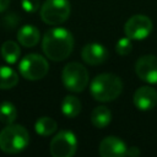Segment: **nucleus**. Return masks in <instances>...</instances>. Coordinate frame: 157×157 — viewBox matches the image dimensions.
Listing matches in <instances>:
<instances>
[{
  "instance_id": "1",
  "label": "nucleus",
  "mask_w": 157,
  "mask_h": 157,
  "mask_svg": "<svg viewBox=\"0 0 157 157\" xmlns=\"http://www.w3.org/2000/svg\"><path fill=\"white\" fill-rule=\"evenodd\" d=\"M42 49L48 59L53 61H63L74 49V37L66 28H50L43 36Z\"/></svg>"
},
{
  "instance_id": "2",
  "label": "nucleus",
  "mask_w": 157,
  "mask_h": 157,
  "mask_svg": "<svg viewBox=\"0 0 157 157\" xmlns=\"http://www.w3.org/2000/svg\"><path fill=\"white\" fill-rule=\"evenodd\" d=\"M90 91L96 101L112 102L120 96L123 91V82L120 77L114 74H101L91 82Z\"/></svg>"
},
{
  "instance_id": "3",
  "label": "nucleus",
  "mask_w": 157,
  "mask_h": 157,
  "mask_svg": "<svg viewBox=\"0 0 157 157\" xmlns=\"http://www.w3.org/2000/svg\"><path fill=\"white\" fill-rule=\"evenodd\" d=\"M29 142L27 129L18 124H9L0 131V150L5 153H18L23 151Z\"/></svg>"
},
{
  "instance_id": "4",
  "label": "nucleus",
  "mask_w": 157,
  "mask_h": 157,
  "mask_svg": "<svg viewBox=\"0 0 157 157\" xmlns=\"http://www.w3.org/2000/svg\"><path fill=\"white\" fill-rule=\"evenodd\" d=\"M88 71L87 69L77 63V61H71L65 65L61 72V80L64 86L71 91V92H82L87 85H88Z\"/></svg>"
},
{
  "instance_id": "5",
  "label": "nucleus",
  "mask_w": 157,
  "mask_h": 157,
  "mask_svg": "<svg viewBox=\"0 0 157 157\" xmlns=\"http://www.w3.org/2000/svg\"><path fill=\"white\" fill-rule=\"evenodd\" d=\"M70 10L69 0H45L40 6V18L47 25L56 26L69 18Z\"/></svg>"
},
{
  "instance_id": "6",
  "label": "nucleus",
  "mask_w": 157,
  "mask_h": 157,
  "mask_svg": "<svg viewBox=\"0 0 157 157\" xmlns=\"http://www.w3.org/2000/svg\"><path fill=\"white\" fill-rule=\"evenodd\" d=\"M20 74L29 81H37L43 78L49 70L47 59L39 54H27L18 65Z\"/></svg>"
},
{
  "instance_id": "7",
  "label": "nucleus",
  "mask_w": 157,
  "mask_h": 157,
  "mask_svg": "<svg viewBox=\"0 0 157 157\" xmlns=\"http://www.w3.org/2000/svg\"><path fill=\"white\" fill-rule=\"evenodd\" d=\"M49 150L53 157H72L77 150V140L72 131L61 130L50 141Z\"/></svg>"
},
{
  "instance_id": "8",
  "label": "nucleus",
  "mask_w": 157,
  "mask_h": 157,
  "mask_svg": "<svg viewBox=\"0 0 157 157\" xmlns=\"http://www.w3.org/2000/svg\"><path fill=\"white\" fill-rule=\"evenodd\" d=\"M153 25L150 17L145 15H134L124 25V33L130 39L142 40L150 36Z\"/></svg>"
},
{
  "instance_id": "9",
  "label": "nucleus",
  "mask_w": 157,
  "mask_h": 157,
  "mask_svg": "<svg viewBox=\"0 0 157 157\" xmlns=\"http://www.w3.org/2000/svg\"><path fill=\"white\" fill-rule=\"evenodd\" d=\"M137 77L147 83H157V56L148 54L142 55L135 64Z\"/></svg>"
},
{
  "instance_id": "10",
  "label": "nucleus",
  "mask_w": 157,
  "mask_h": 157,
  "mask_svg": "<svg viewBox=\"0 0 157 157\" xmlns=\"http://www.w3.org/2000/svg\"><path fill=\"white\" fill-rule=\"evenodd\" d=\"M126 145L117 136L104 137L98 147V152L102 157H121L126 156Z\"/></svg>"
},
{
  "instance_id": "11",
  "label": "nucleus",
  "mask_w": 157,
  "mask_h": 157,
  "mask_svg": "<svg viewBox=\"0 0 157 157\" xmlns=\"http://www.w3.org/2000/svg\"><path fill=\"white\" fill-rule=\"evenodd\" d=\"M134 104L140 110H151L157 104V91L150 86L137 88L132 97Z\"/></svg>"
},
{
  "instance_id": "12",
  "label": "nucleus",
  "mask_w": 157,
  "mask_h": 157,
  "mask_svg": "<svg viewBox=\"0 0 157 157\" xmlns=\"http://www.w3.org/2000/svg\"><path fill=\"white\" fill-rule=\"evenodd\" d=\"M108 50L99 43H88L81 50L83 61L88 65H101L108 59Z\"/></svg>"
},
{
  "instance_id": "13",
  "label": "nucleus",
  "mask_w": 157,
  "mask_h": 157,
  "mask_svg": "<svg viewBox=\"0 0 157 157\" xmlns=\"http://www.w3.org/2000/svg\"><path fill=\"white\" fill-rule=\"evenodd\" d=\"M40 39V33L37 27L32 25H25L22 26L17 32V40L21 45L31 48L34 47Z\"/></svg>"
},
{
  "instance_id": "14",
  "label": "nucleus",
  "mask_w": 157,
  "mask_h": 157,
  "mask_svg": "<svg viewBox=\"0 0 157 157\" xmlns=\"http://www.w3.org/2000/svg\"><path fill=\"white\" fill-rule=\"evenodd\" d=\"M110 120H112V113L107 107L99 105V107H97V108H94L92 110L91 121L96 128L103 129L107 125H109Z\"/></svg>"
},
{
  "instance_id": "15",
  "label": "nucleus",
  "mask_w": 157,
  "mask_h": 157,
  "mask_svg": "<svg viewBox=\"0 0 157 157\" xmlns=\"http://www.w3.org/2000/svg\"><path fill=\"white\" fill-rule=\"evenodd\" d=\"M0 53H1L2 59L6 63L15 64L18 60L20 55H21V49H20V47H18V44L16 42H13V40H6L1 45Z\"/></svg>"
},
{
  "instance_id": "16",
  "label": "nucleus",
  "mask_w": 157,
  "mask_h": 157,
  "mask_svg": "<svg viewBox=\"0 0 157 157\" xmlns=\"http://www.w3.org/2000/svg\"><path fill=\"white\" fill-rule=\"evenodd\" d=\"M61 112L67 118H75L81 112V102L75 96H66L61 102Z\"/></svg>"
},
{
  "instance_id": "17",
  "label": "nucleus",
  "mask_w": 157,
  "mask_h": 157,
  "mask_svg": "<svg viewBox=\"0 0 157 157\" xmlns=\"http://www.w3.org/2000/svg\"><path fill=\"white\" fill-rule=\"evenodd\" d=\"M18 82L17 72L9 66H0V90H10Z\"/></svg>"
},
{
  "instance_id": "18",
  "label": "nucleus",
  "mask_w": 157,
  "mask_h": 157,
  "mask_svg": "<svg viewBox=\"0 0 157 157\" xmlns=\"http://www.w3.org/2000/svg\"><path fill=\"white\" fill-rule=\"evenodd\" d=\"M58 125L56 121L54 119H52L50 117H40L39 119H37L36 124H34V129L36 132L40 136H49L53 132H55Z\"/></svg>"
},
{
  "instance_id": "19",
  "label": "nucleus",
  "mask_w": 157,
  "mask_h": 157,
  "mask_svg": "<svg viewBox=\"0 0 157 157\" xmlns=\"http://www.w3.org/2000/svg\"><path fill=\"white\" fill-rule=\"evenodd\" d=\"M17 117L16 107L11 102H2L0 104V121L2 124H12Z\"/></svg>"
},
{
  "instance_id": "20",
  "label": "nucleus",
  "mask_w": 157,
  "mask_h": 157,
  "mask_svg": "<svg viewBox=\"0 0 157 157\" xmlns=\"http://www.w3.org/2000/svg\"><path fill=\"white\" fill-rule=\"evenodd\" d=\"M131 49H132V43L129 37L120 38L115 44V50L119 55H128L131 53Z\"/></svg>"
},
{
  "instance_id": "21",
  "label": "nucleus",
  "mask_w": 157,
  "mask_h": 157,
  "mask_svg": "<svg viewBox=\"0 0 157 157\" xmlns=\"http://www.w3.org/2000/svg\"><path fill=\"white\" fill-rule=\"evenodd\" d=\"M21 6L26 12H36L39 9V0H21Z\"/></svg>"
},
{
  "instance_id": "22",
  "label": "nucleus",
  "mask_w": 157,
  "mask_h": 157,
  "mask_svg": "<svg viewBox=\"0 0 157 157\" xmlns=\"http://www.w3.org/2000/svg\"><path fill=\"white\" fill-rule=\"evenodd\" d=\"M140 150L136 147V146H131V147H128L126 150V156H131V157H137L140 155Z\"/></svg>"
},
{
  "instance_id": "23",
  "label": "nucleus",
  "mask_w": 157,
  "mask_h": 157,
  "mask_svg": "<svg viewBox=\"0 0 157 157\" xmlns=\"http://www.w3.org/2000/svg\"><path fill=\"white\" fill-rule=\"evenodd\" d=\"M10 5V0H0V12L5 11Z\"/></svg>"
}]
</instances>
